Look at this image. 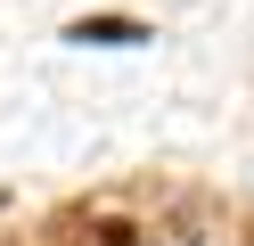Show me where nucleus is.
<instances>
[{"label":"nucleus","instance_id":"nucleus-1","mask_svg":"<svg viewBox=\"0 0 254 246\" xmlns=\"http://www.w3.org/2000/svg\"><path fill=\"white\" fill-rule=\"evenodd\" d=\"M107 246H139V238H131V230H107Z\"/></svg>","mask_w":254,"mask_h":246}]
</instances>
